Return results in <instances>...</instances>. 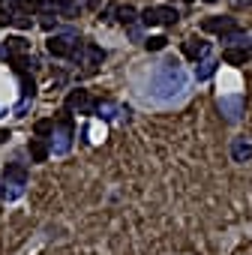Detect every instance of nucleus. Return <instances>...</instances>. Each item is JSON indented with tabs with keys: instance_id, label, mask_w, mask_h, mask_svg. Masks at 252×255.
I'll return each mask as SVG.
<instances>
[{
	"instance_id": "f257e3e1",
	"label": "nucleus",
	"mask_w": 252,
	"mask_h": 255,
	"mask_svg": "<svg viewBox=\"0 0 252 255\" xmlns=\"http://www.w3.org/2000/svg\"><path fill=\"white\" fill-rule=\"evenodd\" d=\"M150 93L156 96V99H171V96H180L183 90H186V72H183V66L177 63V60H165L156 72H153V78H150Z\"/></svg>"
},
{
	"instance_id": "f03ea898",
	"label": "nucleus",
	"mask_w": 252,
	"mask_h": 255,
	"mask_svg": "<svg viewBox=\"0 0 252 255\" xmlns=\"http://www.w3.org/2000/svg\"><path fill=\"white\" fill-rule=\"evenodd\" d=\"M27 189V165L24 162H6L3 165V201H18Z\"/></svg>"
},
{
	"instance_id": "7ed1b4c3",
	"label": "nucleus",
	"mask_w": 252,
	"mask_h": 255,
	"mask_svg": "<svg viewBox=\"0 0 252 255\" xmlns=\"http://www.w3.org/2000/svg\"><path fill=\"white\" fill-rule=\"evenodd\" d=\"M48 150L54 156H66L72 150V120L63 117V120H54V129L48 135Z\"/></svg>"
},
{
	"instance_id": "20e7f679",
	"label": "nucleus",
	"mask_w": 252,
	"mask_h": 255,
	"mask_svg": "<svg viewBox=\"0 0 252 255\" xmlns=\"http://www.w3.org/2000/svg\"><path fill=\"white\" fill-rule=\"evenodd\" d=\"M180 12L174 6H147L144 12H138V21L144 27H168V24H177Z\"/></svg>"
},
{
	"instance_id": "39448f33",
	"label": "nucleus",
	"mask_w": 252,
	"mask_h": 255,
	"mask_svg": "<svg viewBox=\"0 0 252 255\" xmlns=\"http://www.w3.org/2000/svg\"><path fill=\"white\" fill-rule=\"evenodd\" d=\"M69 60H75V63L81 66V72H84V75H93V72H96V66H102L105 51H102L99 45H93V42H81V48H78Z\"/></svg>"
},
{
	"instance_id": "423d86ee",
	"label": "nucleus",
	"mask_w": 252,
	"mask_h": 255,
	"mask_svg": "<svg viewBox=\"0 0 252 255\" xmlns=\"http://www.w3.org/2000/svg\"><path fill=\"white\" fill-rule=\"evenodd\" d=\"M48 54H54V57H72L78 48H81V36L78 33H72V30H66V33H54V36H48Z\"/></svg>"
},
{
	"instance_id": "0eeeda50",
	"label": "nucleus",
	"mask_w": 252,
	"mask_h": 255,
	"mask_svg": "<svg viewBox=\"0 0 252 255\" xmlns=\"http://www.w3.org/2000/svg\"><path fill=\"white\" fill-rule=\"evenodd\" d=\"M96 99L87 93V90H69V96H66V111L69 114H96Z\"/></svg>"
},
{
	"instance_id": "6e6552de",
	"label": "nucleus",
	"mask_w": 252,
	"mask_h": 255,
	"mask_svg": "<svg viewBox=\"0 0 252 255\" xmlns=\"http://www.w3.org/2000/svg\"><path fill=\"white\" fill-rule=\"evenodd\" d=\"M201 30L222 36V33H228V30H237V18H231V15H210V18L201 21Z\"/></svg>"
},
{
	"instance_id": "1a4fd4ad",
	"label": "nucleus",
	"mask_w": 252,
	"mask_h": 255,
	"mask_svg": "<svg viewBox=\"0 0 252 255\" xmlns=\"http://www.w3.org/2000/svg\"><path fill=\"white\" fill-rule=\"evenodd\" d=\"M228 153H231L234 162H249V159H252V135H237V138H231Z\"/></svg>"
},
{
	"instance_id": "9d476101",
	"label": "nucleus",
	"mask_w": 252,
	"mask_h": 255,
	"mask_svg": "<svg viewBox=\"0 0 252 255\" xmlns=\"http://www.w3.org/2000/svg\"><path fill=\"white\" fill-rule=\"evenodd\" d=\"M183 54L189 57V60H204L207 54H210V42L207 39H201V36H189L186 42H183Z\"/></svg>"
},
{
	"instance_id": "9b49d317",
	"label": "nucleus",
	"mask_w": 252,
	"mask_h": 255,
	"mask_svg": "<svg viewBox=\"0 0 252 255\" xmlns=\"http://www.w3.org/2000/svg\"><path fill=\"white\" fill-rule=\"evenodd\" d=\"M219 111L225 114L228 123H237L243 117V96H222L219 99Z\"/></svg>"
},
{
	"instance_id": "f8f14e48",
	"label": "nucleus",
	"mask_w": 252,
	"mask_h": 255,
	"mask_svg": "<svg viewBox=\"0 0 252 255\" xmlns=\"http://www.w3.org/2000/svg\"><path fill=\"white\" fill-rule=\"evenodd\" d=\"M249 57H252V42H249V45H231V48H225V54H222V60L231 63V66H243Z\"/></svg>"
},
{
	"instance_id": "ddd939ff",
	"label": "nucleus",
	"mask_w": 252,
	"mask_h": 255,
	"mask_svg": "<svg viewBox=\"0 0 252 255\" xmlns=\"http://www.w3.org/2000/svg\"><path fill=\"white\" fill-rule=\"evenodd\" d=\"M117 114L129 117V108H120V105H114V102H99V105H96V117H102V120H114Z\"/></svg>"
},
{
	"instance_id": "4468645a",
	"label": "nucleus",
	"mask_w": 252,
	"mask_h": 255,
	"mask_svg": "<svg viewBox=\"0 0 252 255\" xmlns=\"http://www.w3.org/2000/svg\"><path fill=\"white\" fill-rule=\"evenodd\" d=\"M27 150H30V159H33V162H45V159H48V153H51V150H48V144H45L39 135H36V138H30Z\"/></svg>"
},
{
	"instance_id": "2eb2a0df",
	"label": "nucleus",
	"mask_w": 252,
	"mask_h": 255,
	"mask_svg": "<svg viewBox=\"0 0 252 255\" xmlns=\"http://www.w3.org/2000/svg\"><path fill=\"white\" fill-rule=\"evenodd\" d=\"M81 12V3L75 0H57V18H78Z\"/></svg>"
},
{
	"instance_id": "dca6fc26",
	"label": "nucleus",
	"mask_w": 252,
	"mask_h": 255,
	"mask_svg": "<svg viewBox=\"0 0 252 255\" xmlns=\"http://www.w3.org/2000/svg\"><path fill=\"white\" fill-rule=\"evenodd\" d=\"M219 39L225 42V48H231V45H249V42H252V39H249V36H246L240 27H237V30H228V33H222Z\"/></svg>"
},
{
	"instance_id": "f3484780",
	"label": "nucleus",
	"mask_w": 252,
	"mask_h": 255,
	"mask_svg": "<svg viewBox=\"0 0 252 255\" xmlns=\"http://www.w3.org/2000/svg\"><path fill=\"white\" fill-rule=\"evenodd\" d=\"M216 60H210V57H204V60H198V66H195V78L198 81H207V78H213V72H216Z\"/></svg>"
},
{
	"instance_id": "a211bd4d",
	"label": "nucleus",
	"mask_w": 252,
	"mask_h": 255,
	"mask_svg": "<svg viewBox=\"0 0 252 255\" xmlns=\"http://www.w3.org/2000/svg\"><path fill=\"white\" fill-rule=\"evenodd\" d=\"M117 21H120V24H135V21H138V9L129 6V3H126V6H117Z\"/></svg>"
},
{
	"instance_id": "6ab92c4d",
	"label": "nucleus",
	"mask_w": 252,
	"mask_h": 255,
	"mask_svg": "<svg viewBox=\"0 0 252 255\" xmlns=\"http://www.w3.org/2000/svg\"><path fill=\"white\" fill-rule=\"evenodd\" d=\"M6 45L12 48V54H24V51H30V42H27L24 36H9Z\"/></svg>"
},
{
	"instance_id": "aec40b11",
	"label": "nucleus",
	"mask_w": 252,
	"mask_h": 255,
	"mask_svg": "<svg viewBox=\"0 0 252 255\" xmlns=\"http://www.w3.org/2000/svg\"><path fill=\"white\" fill-rule=\"evenodd\" d=\"M165 45H168L165 36H147V39H144V48H147V51H162Z\"/></svg>"
},
{
	"instance_id": "412c9836",
	"label": "nucleus",
	"mask_w": 252,
	"mask_h": 255,
	"mask_svg": "<svg viewBox=\"0 0 252 255\" xmlns=\"http://www.w3.org/2000/svg\"><path fill=\"white\" fill-rule=\"evenodd\" d=\"M12 21H15V9L12 6H6V9L0 6V27H9Z\"/></svg>"
},
{
	"instance_id": "4be33fe9",
	"label": "nucleus",
	"mask_w": 252,
	"mask_h": 255,
	"mask_svg": "<svg viewBox=\"0 0 252 255\" xmlns=\"http://www.w3.org/2000/svg\"><path fill=\"white\" fill-rule=\"evenodd\" d=\"M51 129H54V120H39L36 123V135L42 138V135H51Z\"/></svg>"
},
{
	"instance_id": "5701e85b",
	"label": "nucleus",
	"mask_w": 252,
	"mask_h": 255,
	"mask_svg": "<svg viewBox=\"0 0 252 255\" xmlns=\"http://www.w3.org/2000/svg\"><path fill=\"white\" fill-rule=\"evenodd\" d=\"M57 21H60L57 15H45V18H42V27H45V30H57Z\"/></svg>"
},
{
	"instance_id": "b1692460",
	"label": "nucleus",
	"mask_w": 252,
	"mask_h": 255,
	"mask_svg": "<svg viewBox=\"0 0 252 255\" xmlns=\"http://www.w3.org/2000/svg\"><path fill=\"white\" fill-rule=\"evenodd\" d=\"M12 57H15V54H12V48L0 42V60H9V63H12Z\"/></svg>"
},
{
	"instance_id": "393cba45",
	"label": "nucleus",
	"mask_w": 252,
	"mask_h": 255,
	"mask_svg": "<svg viewBox=\"0 0 252 255\" xmlns=\"http://www.w3.org/2000/svg\"><path fill=\"white\" fill-rule=\"evenodd\" d=\"M102 0H84V9H99Z\"/></svg>"
},
{
	"instance_id": "a878e982",
	"label": "nucleus",
	"mask_w": 252,
	"mask_h": 255,
	"mask_svg": "<svg viewBox=\"0 0 252 255\" xmlns=\"http://www.w3.org/2000/svg\"><path fill=\"white\" fill-rule=\"evenodd\" d=\"M234 6H252V0H234Z\"/></svg>"
},
{
	"instance_id": "bb28decb",
	"label": "nucleus",
	"mask_w": 252,
	"mask_h": 255,
	"mask_svg": "<svg viewBox=\"0 0 252 255\" xmlns=\"http://www.w3.org/2000/svg\"><path fill=\"white\" fill-rule=\"evenodd\" d=\"M6 138H9V129H0V144H3Z\"/></svg>"
},
{
	"instance_id": "cd10ccee",
	"label": "nucleus",
	"mask_w": 252,
	"mask_h": 255,
	"mask_svg": "<svg viewBox=\"0 0 252 255\" xmlns=\"http://www.w3.org/2000/svg\"><path fill=\"white\" fill-rule=\"evenodd\" d=\"M204 3H216V0H204Z\"/></svg>"
},
{
	"instance_id": "c85d7f7f",
	"label": "nucleus",
	"mask_w": 252,
	"mask_h": 255,
	"mask_svg": "<svg viewBox=\"0 0 252 255\" xmlns=\"http://www.w3.org/2000/svg\"><path fill=\"white\" fill-rule=\"evenodd\" d=\"M0 6H3V0H0Z\"/></svg>"
}]
</instances>
